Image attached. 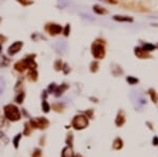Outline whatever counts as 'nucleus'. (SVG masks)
Wrapping results in <instances>:
<instances>
[{
    "instance_id": "25",
    "label": "nucleus",
    "mask_w": 158,
    "mask_h": 157,
    "mask_svg": "<svg viewBox=\"0 0 158 157\" xmlns=\"http://www.w3.org/2000/svg\"><path fill=\"white\" fill-rule=\"evenodd\" d=\"M56 88H57V85H56L55 83H52V84L49 87V92H55Z\"/></svg>"
},
{
    "instance_id": "17",
    "label": "nucleus",
    "mask_w": 158,
    "mask_h": 157,
    "mask_svg": "<svg viewBox=\"0 0 158 157\" xmlns=\"http://www.w3.org/2000/svg\"><path fill=\"white\" fill-rule=\"evenodd\" d=\"M21 136H22L21 134H18V135H16L15 138H14L13 144H14V147H15V149H18V146H19V141H20Z\"/></svg>"
},
{
    "instance_id": "2",
    "label": "nucleus",
    "mask_w": 158,
    "mask_h": 157,
    "mask_svg": "<svg viewBox=\"0 0 158 157\" xmlns=\"http://www.w3.org/2000/svg\"><path fill=\"white\" fill-rule=\"evenodd\" d=\"M89 124L88 121V117H85V115H77L73 118L72 121V127L75 130H82V129L87 128Z\"/></svg>"
},
{
    "instance_id": "18",
    "label": "nucleus",
    "mask_w": 158,
    "mask_h": 157,
    "mask_svg": "<svg viewBox=\"0 0 158 157\" xmlns=\"http://www.w3.org/2000/svg\"><path fill=\"white\" fill-rule=\"evenodd\" d=\"M24 97H25V95H24V93L23 92H20L19 94L17 95V97H16V102H18V103H22L23 102V99H24Z\"/></svg>"
},
{
    "instance_id": "26",
    "label": "nucleus",
    "mask_w": 158,
    "mask_h": 157,
    "mask_svg": "<svg viewBox=\"0 0 158 157\" xmlns=\"http://www.w3.org/2000/svg\"><path fill=\"white\" fill-rule=\"evenodd\" d=\"M98 70V64H97V62H93L92 63V69H91V71L92 72H96Z\"/></svg>"
},
{
    "instance_id": "6",
    "label": "nucleus",
    "mask_w": 158,
    "mask_h": 157,
    "mask_svg": "<svg viewBox=\"0 0 158 157\" xmlns=\"http://www.w3.org/2000/svg\"><path fill=\"white\" fill-rule=\"evenodd\" d=\"M22 47V42H15L9 47V54L10 55H15L19 50Z\"/></svg>"
},
{
    "instance_id": "31",
    "label": "nucleus",
    "mask_w": 158,
    "mask_h": 157,
    "mask_svg": "<svg viewBox=\"0 0 158 157\" xmlns=\"http://www.w3.org/2000/svg\"><path fill=\"white\" fill-rule=\"evenodd\" d=\"M45 136H42V137H41V139H40V144H41V146H43V144H45Z\"/></svg>"
},
{
    "instance_id": "29",
    "label": "nucleus",
    "mask_w": 158,
    "mask_h": 157,
    "mask_svg": "<svg viewBox=\"0 0 158 157\" xmlns=\"http://www.w3.org/2000/svg\"><path fill=\"white\" fill-rule=\"evenodd\" d=\"M3 87H4V82H3L2 79L0 78V93H1V91L3 90Z\"/></svg>"
},
{
    "instance_id": "30",
    "label": "nucleus",
    "mask_w": 158,
    "mask_h": 157,
    "mask_svg": "<svg viewBox=\"0 0 158 157\" xmlns=\"http://www.w3.org/2000/svg\"><path fill=\"white\" fill-rule=\"evenodd\" d=\"M153 144L154 146H158V137H154L153 138Z\"/></svg>"
},
{
    "instance_id": "19",
    "label": "nucleus",
    "mask_w": 158,
    "mask_h": 157,
    "mask_svg": "<svg viewBox=\"0 0 158 157\" xmlns=\"http://www.w3.org/2000/svg\"><path fill=\"white\" fill-rule=\"evenodd\" d=\"M155 45L151 44V43H145V45H143V50H145V52H152L154 51V49H155Z\"/></svg>"
},
{
    "instance_id": "16",
    "label": "nucleus",
    "mask_w": 158,
    "mask_h": 157,
    "mask_svg": "<svg viewBox=\"0 0 158 157\" xmlns=\"http://www.w3.org/2000/svg\"><path fill=\"white\" fill-rule=\"evenodd\" d=\"M73 139H74L73 134H72V133H69L67 136V139H65V142H67L68 146H70V147L73 146Z\"/></svg>"
},
{
    "instance_id": "3",
    "label": "nucleus",
    "mask_w": 158,
    "mask_h": 157,
    "mask_svg": "<svg viewBox=\"0 0 158 157\" xmlns=\"http://www.w3.org/2000/svg\"><path fill=\"white\" fill-rule=\"evenodd\" d=\"M32 129H39V130H45L50 126V121L45 117H38V118H33L30 120Z\"/></svg>"
},
{
    "instance_id": "24",
    "label": "nucleus",
    "mask_w": 158,
    "mask_h": 157,
    "mask_svg": "<svg viewBox=\"0 0 158 157\" xmlns=\"http://www.w3.org/2000/svg\"><path fill=\"white\" fill-rule=\"evenodd\" d=\"M127 81L130 84H135V83L138 82V79L134 78V77H132V76H129V77H127Z\"/></svg>"
},
{
    "instance_id": "35",
    "label": "nucleus",
    "mask_w": 158,
    "mask_h": 157,
    "mask_svg": "<svg viewBox=\"0 0 158 157\" xmlns=\"http://www.w3.org/2000/svg\"><path fill=\"white\" fill-rule=\"evenodd\" d=\"M157 104H158V102H157Z\"/></svg>"
},
{
    "instance_id": "5",
    "label": "nucleus",
    "mask_w": 158,
    "mask_h": 157,
    "mask_svg": "<svg viewBox=\"0 0 158 157\" xmlns=\"http://www.w3.org/2000/svg\"><path fill=\"white\" fill-rule=\"evenodd\" d=\"M125 122V114L123 111H119L117 114V117H116L115 124L117 127H122Z\"/></svg>"
},
{
    "instance_id": "8",
    "label": "nucleus",
    "mask_w": 158,
    "mask_h": 157,
    "mask_svg": "<svg viewBox=\"0 0 158 157\" xmlns=\"http://www.w3.org/2000/svg\"><path fill=\"white\" fill-rule=\"evenodd\" d=\"M135 54H136V56H138L139 58H147V57H150V55L148 54V52H145V50L140 49V47H136Z\"/></svg>"
},
{
    "instance_id": "23",
    "label": "nucleus",
    "mask_w": 158,
    "mask_h": 157,
    "mask_svg": "<svg viewBox=\"0 0 158 157\" xmlns=\"http://www.w3.org/2000/svg\"><path fill=\"white\" fill-rule=\"evenodd\" d=\"M53 109L56 111V112H61L63 109V104H61V103H56V104H54L53 106Z\"/></svg>"
},
{
    "instance_id": "15",
    "label": "nucleus",
    "mask_w": 158,
    "mask_h": 157,
    "mask_svg": "<svg viewBox=\"0 0 158 157\" xmlns=\"http://www.w3.org/2000/svg\"><path fill=\"white\" fill-rule=\"evenodd\" d=\"M150 95H151V98L152 100H153V102H158V96H157V93H156L155 90H153V89H151V90L149 91Z\"/></svg>"
},
{
    "instance_id": "33",
    "label": "nucleus",
    "mask_w": 158,
    "mask_h": 157,
    "mask_svg": "<svg viewBox=\"0 0 158 157\" xmlns=\"http://www.w3.org/2000/svg\"><path fill=\"white\" fill-rule=\"evenodd\" d=\"M2 126H3V119L0 118V127H2Z\"/></svg>"
},
{
    "instance_id": "28",
    "label": "nucleus",
    "mask_w": 158,
    "mask_h": 157,
    "mask_svg": "<svg viewBox=\"0 0 158 157\" xmlns=\"http://www.w3.org/2000/svg\"><path fill=\"white\" fill-rule=\"evenodd\" d=\"M19 2H21L22 4L27 5V4H30V3H32V1H29V0H18Z\"/></svg>"
},
{
    "instance_id": "9",
    "label": "nucleus",
    "mask_w": 158,
    "mask_h": 157,
    "mask_svg": "<svg viewBox=\"0 0 158 157\" xmlns=\"http://www.w3.org/2000/svg\"><path fill=\"white\" fill-rule=\"evenodd\" d=\"M113 149L114 150H121L123 147V141H122V139L120 138V137H117V138L114 140L113 142Z\"/></svg>"
},
{
    "instance_id": "7",
    "label": "nucleus",
    "mask_w": 158,
    "mask_h": 157,
    "mask_svg": "<svg viewBox=\"0 0 158 157\" xmlns=\"http://www.w3.org/2000/svg\"><path fill=\"white\" fill-rule=\"evenodd\" d=\"M47 31L50 32L51 35H57L61 32V27L58 24H51V27H47Z\"/></svg>"
},
{
    "instance_id": "22",
    "label": "nucleus",
    "mask_w": 158,
    "mask_h": 157,
    "mask_svg": "<svg viewBox=\"0 0 158 157\" xmlns=\"http://www.w3.org/2000/svg\"><path fill=\"white\" fill-rule=\"evenodd\" d=\"M32 157H42V151L40 149H35Z\"/></svg>"
},
{
    "instance_id": "10",
    "label": "nucleus",
    "mask_w": 158,
    "mask_h": 157,
    "mask_svg": "<svg viewBox=\"0 0 158 157\" xmlns=\"http://www.w3.org/2000/svg\"><path fill=\"white\" fill-rule=\"evenodd\" d=\"M61 156H62V157H73L74 156V152H73V149H72V147H70V146L65 147V148L62 150Z\"/></svg>"
},
{
    "instance_id": "1",
    "label": "nucleus",
    "mask_w": 158,
    "mask_h": 157,
    "mask_svg": "<svg viewBox=\"0 0 158 157\" xmlns=\"http://www.w3.org/2000/svg\"><path fill=\"white\" fill-rule=\"evenodd\" d=\"M4 116L5 118H7L11 121H17L20 119L21 115L20 112H19V109L17 108L14 104H7V106L4 107Z\"/></svg>"
},
{
    "instance_id": "27",
    "label": "nucleus",
    "mask_w": 158,
    "mask_h": 157,
    "mask_svg": "<svg viewBox=\"0 0 158 157\" xmlns=\"http://www.w3.org/2000/svg\"><path fill=\"white\" fill-rule=\"evenodd\" d=\"M85 115H87V117H89V118H93V110H88L87 112H85Z\"/></svg>"
},
{
    "instance_id": "34",
    "label": "nucleus",
    "mask_w": 158,
    "mask_h": 157,
    "mask_svg": "<svg viewBox=\"0 0 158 157\" xmlns=\"http://www.w3.org/2000/svg\"><path fill=\"white\" fill-rule=\"evenodd\" d=\"M73 157H82V156H81L80 154H76V155H74Z\"/></svg>"
},
{
    "instance_id": "4",
    "label": "nucleus",
    "mask_w": 158,
    "mask_h": 157,
    "mask_svg": "<svg viewBox=\"0 0 158 157\" xmlns=\"http://www.w3.org/2000/svg\"><path fill=\"white\" fill-rule=\"evenodd\" d=\"M92 53H93V56L97 59H101L105 57V47H103L102 43H99L98 41L93 43L92 45Z\"/></svg>"
},
{
    "instance_id": "13",
    "label": "nucleus",
    "mask_w": 158,
    "mask_h": 157,
    "mask_svg": "<svg viewBox=\"0 0 158 157\" xmlns=\"http://www.w3.org/2000/svg\"><path fill=\"white\" fill-rule=\"evenodd\" d=\"M32 133V127L30 124V122H25L24 124V131H23V134L25 136H30Z\"/></svg>"
},
{
    "instance_id": "32",
    "label": "nucleus",
    "mask_w": 158,
    "mask_h": 157,
    "mask_svg": "<svg viewBox=\"0 0 158 157\" xmlns=\"http://www.w3.org/2000/svg\"><path fill=\"white\" fill-rule=\"evenodd\" d=\"M147 124H148V126H149V128L151 129V130H154L153 127H152V124H150V122H147Z\"/></svg>"
},
{
    "instance_id": "14",
    "label": "nucleus",
    "mask_w": 158,
    "mask_h": 157,
    "mask_svg": "<svg viewBox=\"0 0 158 157\" xmlns=\"http://www.w3.org/2000/svg\"><path fill=\"white\" fill-rule=\"evenodd\" d=\"M114 19L118 21H133V19L127 16H114Z\"/></svg>"
},
{
    "instance_id": "11",
    "label": "nucleus",
    "mask_w": 158,
    "mask_h": 157,
    "mask_svg": "<svg viewBox=\"0 0 158 157\" xmlns=\"http://www.w3.org/2000/svg\"><path fill=\"white\" fill-rule=\"evenodd\" d=\"M69 89V85L65 84V83H63V84H61L60 87H57L55 90V95L56 96H60L61 94H63V92H65V90H68Z\"/></svg>"
},
{
    "instance_id": "20",
    "label": "nucleus",
    "mask_w": 158,
    "mask_h": 157,
    "mask_svg": "<svg viewBox=\"0 0 158 157\" xmlns=\"http://www.w3.org/2000/svg\"><path fill=\"white\" fill-rule=\"evenodd\" d=\"M94 11L98 14H105L107 13V11H105V9H102L101 7H99V5H95V7H94Z\"/></svg>"
},
{
    "instance_id": "21",
    "label": "nucleus",
    "mask_w": 158,
    "mask_h": 157,
    "mask_svg": "<svg viewBox=\"0 0 158 157\" xmlns=\"http://www.w3.org/2000/svg\"><path fill=\"white\" fill-rule=\"evenodd\" d=\"M42 110H43V112H45V113L50 112L51 108H50V106H49V103H47V101H45V100L42 101Z\"/></svg>"
},
{
    "instance_id": "12",
    "label": "nucleus",
    "mask_w": 158,
    "mask_h": 157,
    "mask_svg": "<svg viewBox=\"0 0 158 157\" xmlns=\"http://www.w3.org/2000/svg\"><path fill=\"white\" fill-rule=\"evenodd\" d=\"M27 79L31 81H35L37 80V72L35 71V69L34 70H31L29 72V74H27Z\"/></svg>"
}]
</instances>
